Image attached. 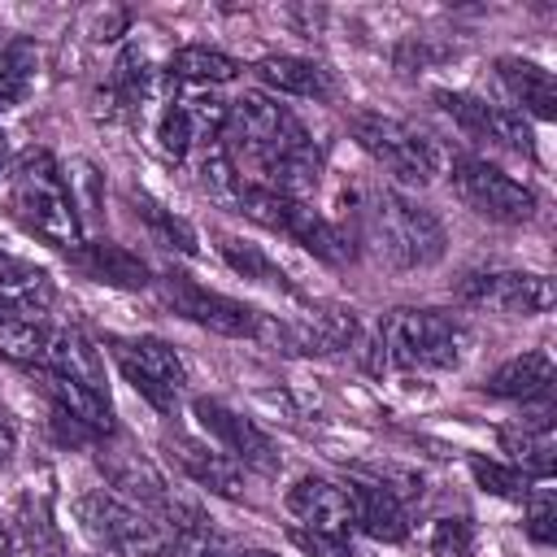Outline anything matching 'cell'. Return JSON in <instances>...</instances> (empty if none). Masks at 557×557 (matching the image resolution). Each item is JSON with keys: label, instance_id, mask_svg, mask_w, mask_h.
<instances>
[{"label": "cell", "instance_id": "cell-1", "mask_svg": "<svg viewBox=\"0 0 557 557\" xmlns=\"http://www.w3.org/2000/svg\"><path fill=\"white\" fill-rule=\"evenodd\" d=\"M9 200L13 213L52 248L74 252L83 244L78 200L65 183V170L48 148H26L9 170Z\"/></svg>", "mask_w": 557, "mask_h": 557}, {"label": "cell", "instance_id": "cell-2", "mask_svg": "<svg viewBox=\"0 0 557 557\" xmlns=\"http://www.w3.org/2000/svg\"><path fill=\"white\" fill-rule=\"evenodd\" d=\"M361 235L396 270H426L448 252L444 222L426 205H418L392 187L370 191V200L361 209Z\"/></svg>", "mask_w": 557, "mask_h": 557}, {"label": "cell", "instance_id": "cell-3", "mask_svg": "<svg viewBox=\"0 0 557 557\" xmlns=\"http://www.w3.org/2000/svg\"><path fill=\"white\" fill-rule=\"evenodd\" d=\"M379 361L396 370H457L470 357V326L440 309H392L374 326Z\"/></svg>", "mask_w": 557, "mask_h": 557}, {"label": "cell", "instance_id": "cell-4", "mask_svg": "<svg viewBox=\"0 0 557 557\" xmlns=\"http://www.w3.org/2000/svg\"><path fill=\"white\" fill-rule=\"evenodd\" d=\"M222 144H226L231 161L244 157V161L252 165V178H248V183H261L283 157L309 148L313 139H309L305 122H300L287 104H278V100H270V96H261V91H244V96L231 104V113H226Z\"/></svg>", "mask_w": 557, "mask_h": 557}, {"label": "cell", "instance_id": "cell-5", "mask_svg": "<svg viewBox=\"0 0 557 557\" xmlns=\"http://www.w3.org/2000/svg\"><path fill=\"white\" fill-rule=\"evenodd\" d=\"M74 518H78V531L96 548L117 553V557H165V548H170L165 527L148 509H139L104 487L83 492L74 500Z\"/></svg>", "mask_w": 557, "mask_h": 557}, {"label": "cell", "instance_id": "cell-6", "mask_svg": "<svg viewBox=\"0 0 557 557\" xmlns=\"http://www.w3.org/2000/svg\"><path fill=\"white\" fill-rule=\"evenodd\" d=\"M352 139L361 144V152L370 161H379L392 178L409 183V187H426L435 183V174L444 170V152L431 135L413 131L400 117H383V113H352L348 117Z\"/></svg>", "mask_w": 557, "mask_h": 557}, {"label": "cell", "instance_id": "cell-7", "mask_svg": "<svg viewBox=\"0 0 557 557\" xmlns=\"http://www.w3.org/2000/svg\"><path fill=\"white\" fill-rule=\"evenodd\" d=\"M109 352L122 370V379L161 413H174L178 400H183V387H187V370H183V357L157 339V335H109Z\"/></svg>", "mask_w": 557, "mask_h": 557}, {"label": "cell", "instance_id": "cell-8", "mask_svg": "<svg viewBox=\"0 0 557 557\" xmlns=\"http://www.w3.org/2000/svg\"><path fill=\"white\" fill-rule=\"evenodd\" d=\"M453 191L457 200L487 218V222H500V226H522L531 222L535 213V191L527 183H518L513 174H505L500 165L483 161V157H457L453 161Z\"/></svg>", "mask_w": 557, "mask_h": 557}, {"label": "cell", "instance_id": "cell-9", "mask_svg": "<svg viewBox=\"0 0 557 557\" xmlns=\"http://www.w3.org/2000/svg\"><path fill=\"white\" fill-rule=\"evenodd\" d=\"M157 287H161V300H165L178 318H187V322H196V326H205V331H213V335H226V339H257V335L265 331V318H261L252 305H244V300H235V296H222V292H209V287H200L191 274L170 270V274L157 278Z\"/></svg>", "mask_w": 557, "mask_h": 557}, {"label": "cell", "instance_id": "cell-10", "mask_svg": "<svg viewBox=\"0 0 557 557\" xmlns=\"http://www.w3.org/2000/svg\"><path fill=\"white\" fill-rule=\"evenodd\" d=\"M457 296L487 313L509 318H540L553 309V278L531 270H466L457 278Z\"/></svg>", "mask_w": 557, "mask_h": 557}, {"label": "cell", "instance_id": "cell-11", "mask_svg": "<svg viewBox=\"0 0 557 557\" xmlns=\"http://www.w3.org/2000/svg\"><path fill=\"white\" fill-rule=\"evenodd\" d=\"M191 413H196L200 431H205L239 470L278 474V466H283L278 444H274L252 418H244L239 409H231V405H222V400H213V396H200V400L191 405Z\"/></svg>", "mask_w": 557, "mask_h": 557}, {"label": "cell", "instance_id": "cell-12", "mask_svg": "<svg viewBox=\"0 0 557 557\" xmlns=\"http://www.w3.org/2000/svg\"><path fill=\"white\" fill-rule=\"evenodd\" d=\"M435 104H440L466 135H474V139H483V144H492V148H509V152L535 157L531 126L522 122L518 109L496 104V100H483V96H470V91H448V87L435 91Z\"/></svg>", "mask_w": 557, "mask_h": 557}, {"label": "cell", "instance_id": "cell-13", "mask_svg": "<svg viewBox=\"0 0 557 557\" xmlns=\"http://www.w3.org/2000/svg\"><path fill=\"white\" fill-rule=\"evenodd\" d=\"M96 448H100V453H96V466H100L104 483L117 487L122 500H131V505H139V509H152V518L161 522L165 509L174 505V496H170L161 470H157L144 453H135V448H126V444H109V440H100Z\"/></svg>", "mask_w": 557, "mask_h": 557}, {"label": "cell", "instance_id": "cell-14", "mask_svg": "<svg viewBox=\"0 0 557 557\" xmlns=\"http://www.w3.org/2000/svg\"><path fill=\"white\" fill-rule=\"evenodd\" d=\"M344 496H348V513H352V527L370 540H383V544H400L409 535V509L405 500L387 487V483H366V479H348L344 483Z\"/></svg>", "mask_w": 557, "mask_h": 557}, {"label": "cell", "instance_id": "cell-15", "mask_svg": "<svg viewBox=\"0 0 557 557\" xmlns=\"http://www.w3.org/2000/svg\"><path fill=\"white\" fill-rule=\"evenodd\" d=\"M70 257V270H78L83 278H91V283H100V287H122V292H139V287H148L152 283V270H148V261L139 257V252H131V248H122V244H113V239H96V244H78L74 252H65Z\"/></svg>", "mask_w": 557, "mask_h": 557}, {"label": "cell", "instance_id": "cell-16", "mask_svg": "<svg viewBox=\"0 0 557 557\" xmlns=\"http://www.w3.org/2000/svg\"><path fill=\"white\" fill-rule=\"evenodd\" d=\"M287 509H292L309 531H331V535H348V531H352V513H348L344 483L305 474V479L292 483V492H287Z\"/></svg>", "mask_w": 557, "mask_h": 557}, {"label": "cell", "instance_id": "cell-17", "mask_svg": "<svg viewBox=\"0 0 557 557\" xmlns=\"http://www.w3.org/2000/svg\"><path fill=\"white\" fill-rule=\"evenodd\" d=\"M165 448H170V457L178 461V470H183L191 483H200V487H209V492H218V496H231V500L244 496V470H239L222 448H209V444L187 440V435H170Z\"/></svg>", "mask_w": 557, "mask_h": 557}, {"label": "cell", "instance_id": "cell-18", "mask_svg": "<svg viewBox=\"0 0 557 557\" xmlns=\"http://www.w3.org/2000/svg\"><path fill=\"white\" fill-rule=\"evenodd\" d=\"M44 370L61 374V379H74L91 392H104V361H100V348L78 331V326H57L48 331V344H44Z\"/></svg>", "mask_w": 557, "mask_h": 557}, {"label": "cell", "instance_id": "cell-19", "mask_svg": "<svg viewBox=\"0 0 557 557\" xmlns=\"http://www.w3.org/2000/svg\"><path fill=\"white\" fill-rule=\"evenodd\" d=\"M496 83L505 87V96L522 113H531L540 122H553L557 117V83H553V74L544 65L522 61V57H500L496 61Z\"/></svg>", "mask_w": 557, "mask_h": 557}, {"label": "cell", "instance_id": "cell-20", "mask_svg": "<svg viewBox=\"0 0 557 557\" xmlns=\"http://www.w3.org/2000/svg\"><path fill=\"white\" fill-rule=\"evenodd\" d=\"M44 396L57 413L74 418L78 426H87L96 440H109L113 435V405H109V392H91L74 379H61L52 370H44Z\"/></svg>", "mask_w": 557, "mask_h": 557}, {"label": "cell", "instance_id": "cell-21", "mask_svg": "<svg viewBox=\"0 0 557 557\" xmlns=\"http://www.w3.org/2000/svg\"><path fill=\"white\" fill-rule=\"evenodd\" d=\"M548 387H553V357L544 348L518 352L483 379V392L500 396V400H540V396H548Z\"/></svg>", "mask_w": 557, "mask_h": 557}, {"label": "cell", "instance_id": "cell-22", "mask_svg": "<svg viewBox=\"0 0 557 557\" xmlns=\"http://www.w3.org/2000/svg\"><path fill=\"white\" fill-rule=\"evenodd\" d=\"M252 74L278 91V96H300V100H326L331 96V78L318 61L309 57H292V52H270L252 65Z\"/></svg>", "mask_w": 557, "mask_h": 557}, {"label": "cell", "instance_id": "cell-23", "mask_svg": "<svg viewBox=\"0 0 557 557\" xmlns=\"http://www.w3.org/2000/svg\"><path fill=\"white\" fill-rule=\"evenodd\" d=\"M0 305L4 309H17V313L48 318V305H52V278H48V270L0 248Z\"/></svg>", "mask_w": 557, "mask_h": 557}, {"label": "cell", "instance_id": "cell-24", "mask_svg": "<svg viewBox=\"0 0 557 557\" xmlns=\"http://www.w3.org/2000/svg\"><path fill=\"white\" fill-rule=\"evenodd\" d=\"M500 448L522 461L518 470H527L531 479H548L553 474V453H557V440H553V422L548 418H531V422H518V426H500Z\"/></svg>", "mask_w": 557, "mask_h": 557}, {"label": "cell", "instance_id": "cell-25", "mask_svg": "<svg viewBox=\"0 0 557 557\" xmlns=\"http://www.w3.org/2000/svg\"><path fill=\"white\" fill-rule=\"evenodd\" d=\"M218 252H222V261H226L239 278H248V283H257V287H270V292H283V296H300L296 283L283 274V265L270 261L257 244H248V239H239V235H218Z\"/></svg>", "mask_w": 557, "mask_h": 557}, {"label": "cell", "instance_id": "cell-26", "mask_svg": "<svg viewBox=\"0 0 557 557\" xmlns=\"http://www.w3.org/2000/svg\"><path fill=\"white\" fill-rule=\"evenodd\" d=\"M165 74L174 83H187V87H218V83H231L239 74V61L218 52V48H209V44H187V48H178L170 57Z\"/></svg>", "mask_w": 557, "mask_h": 557}, {"label": "cell", "instance_id": "cell-27", "mask_svg": "<svg viewBox=\"0 0 557 557\" xmlns=\"http://www.w3.org/2000/svg\"><path fill=\"white\" fill-rule=\"evenodd\" d=\"M35 83H39V48L17 35L0 48V113L26 104Z\"/></svg>", "mask_w": 557, "mask_h": 557}, {"label": "cell", "instance_id": "cell-28", "mask_svg": "<svg viewBox=\"0 0 557 557\" xmlns=\"http://www.w3.org/2000/svg\"><path fill=\"white\" fill-rule=\"evenodd\" d=\"M48 344V322L35 313H17L0 305V357L17 366H39Z\"/></svg>", "mask_w": 557, "mask_h": 557}, {"label": "cell", "instance_id": "cell-29", "mask_svg": "<svg viewBox=\"0 0 557 557\" xmlns=\"http://www.w3.org/2000/svg\"><path fill=\"white\" fill-rule=\"evenodd\" d=\"M131 205H135V218L144 222V231L161 244V248H174V252H196V231H191V222L187 218H178L174 209H165V205H157L152 196H144V191H131Z\"/></svg>", "mask_w": 557, "mask_h": 557}, {"label": "cell", "instance_id": "cell-30", "mask_svg": "<svg viewBox=\"0 0 557 557\" xmlns=\"http://www.w3.org/2000/svg\"><path fill=\"white\" fill-rule=\"evenodd\" d=\"M244 183H248V178L239 174V165L231 161V152H226V144H222V139H213V144H205V148H200V187L209 191V200H218V205L235 209V200H239Z\"/></svg>", "mask_w": 557, "mask_h": 557}, {"label": "cell", "instance_id": "cell-31", "mask_svg": "<svg viewBox=\"0 0 557 557\" xmlns=\"http://www.w3.org/2000/svg\"><path fill=\"white\" fill-rule=\"evenodd\" d=\"M470 474H474V483H479L483 492L505 496V500H522V496H527V487L535 483L527 470L505 466V461H483V457H470Z\"/></svg>", "mask_w": 557, "mask_h": 557}, {"label": "cell", "instance_id": "cell-32", "mask_svg": "<svg viewBox=\"0 0 557 557\" xmlns=\"http://www.w3.org/2000/svg\"><path fill=\"white\" fill-rule=\"evenodd\" d=\"M522 505H527V535L535 544H553L557 540V496H553V487L544 479H535L527 487Z\"/></svg>", "mask_w": 557, "mask_h": 557}, {"label": "cell", "instance_id": "cell-33", "mask_svg": "<svg viewBox=\"0 0 557 557\" xmlns=\"http://www.w3.org/2000/svg\"><path fill=\"white\" fill-rule=\"evenodd\" d=\"M435 557H474V522L470 518H440L431 527Z\"/></svg>", "mask_w": 557, "mask_h": 557}, {"label": "cell", "instance_id": "cell-34", "mask_svg": "<svg viewBox=\"0 0 557 557\" xmlns=\"http://www.w3.org/2000/svg\"><path fill=\"white\" fill-rule=\"evenodd\" d=\"M292 544L305 557H370L357 544H348V535H331V531H309V527H292Z\"/></svg>", "mask_w": 557, "mask_h": 557}, {"label": "cell", "instance_id": "cell-35", "mask_svg": "<svg viewBox=\"0 0 557 557\" xmlns=\"http://www.w3.org/2000/svg\"><path fill=\"white\" fill-rule=\"evenodd\" d=\"M17 518H22V531H26V540L35 544V548H44V553H61V535H57V527H52V518H48V509L39 505V500H22V509H17Z\"/></svg>", "mask_w": 557, "mask_h": 557}, {"label": "cell", "instance_id": "cell-36", "mask_svg": "<svg viewBox=\"0 0 557 557\" xmlns=\"http://www.w3.org/2000/svg\"><path fill=\"white\" fill-rule=\"evenodd\" d=\"M13 453H17V435H13V426H9L4 413H0V466H9Z\"/></svg>", "mask_w": 557, "mask_h": 557}, {"label": "cell", "instance_id": "cell-37", "mask_svg": "<svg viewBox=\"0 0 557 557\" xmlns=\"http://www.w3.org/2000/svg\"><path fill=\"white\" fill-rule=\"evenodd\" d=\"M0 557H13V535H9L4 522H0Z\"/></svg>", "mask_w": 557, "mask_h": 557}, {"label": "cell", "instance_id": "cell-38", "mask_svg": "<svg viewBox=\"0 0 557 557\" xmlns=\"http://www.w3.org/2000/svg\"><path fill=\"white\" fill-rule=\"evenodd\" d=\"M9 170V135H4V126H0V174Z\"/></svg>", "mask_w": 557, "mask_h": 557}, {"label": "cell", "instance_id": "cell-39", "mask_svg": "<svg viewBox=\"0 0 557 557\" xmlns=\"http://www.w3.org/2000/svg\"><path fill=\"white\" fill-rule=\"evenodd\" d=\"M239 557H278V553H265V548H248V553H239Z\"/></svg>", "mask_w": 557, "mask_h": 557}]
</instances>
